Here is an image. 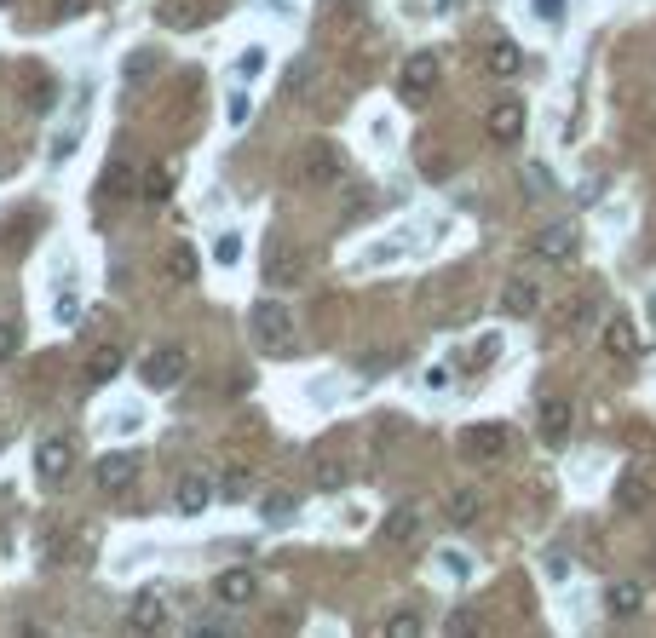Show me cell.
I'll return each instance as SVG.
<instances>
[{
  "label": "cell",
  "mask_w": 656,
  "mask_h": 638,
  "mask_svg": "<svg viewBox=\"0 0 656 638\" xmlns=\"http://www.w3.org/2000/svg\"><path fill=\"white\" fill-rule=\"evenodd\" d=\"M75 12H87V0H58L52 6V18H75Z\"/></svg>",
  "instance_id": "42"
},
{
  "label": "cell",
  "mask_w": 656,
  "mask_h": 638,
  "mask_svg": "<svg viewBox=\"0 0 656 638\" xmlns=\"http://www.w3.org/2000/svg\"><path fill=\"white\" fill-rule=\"evenodd\" d=\"M501 311H507V317H536L541 311V288L530 282V276H513V282L501 288Z\"/></svg>",
  "instance_id": "14"
},
{
  "label": "cell",
  "mask_w": 656,
  "mask_h": 638,
  "mask_svg": "<svg viewBox=\"0 0 656 638\" xmlns=\"http://www.w3.org/2000/svg\"><path fill=\"white\" fill-rule=\"evenodd\" d=\"M213 259H219V265H236V259H242V236H219Z\"/></svg>",
  "instance_id": "33"
},
{
  "label": "cell",
  "mask_w": 656,
  "mask_h": 638,
  "mask_svg": "<svg viewBox=\"0 0 656 638\" xmlns=\"http://www.w3.org/2000/svg\"><path fill=\"white\" fill-rule=\"evenodd\" d=\"M484 64H490V75L513 81L518 69H524V52H518V46L507 41V35H501V41H490V46H484Z\"/></svg>",
  "instance_id": "22"
},
{
  "label": "cell",
  "mask_w": 656,
  "mask_h": 638,
  "mask_svg": "<svg viewBox=\"0 0 656 638\" xmlns=\"http://www.w3.org/2000/svg\"><path fill=\"white\" fill-rule=\"evenodd\" d=\"M380 535H386L392 547H409V541L421 535V512H415V506H392L386 524H380Z\"/></svg>",
  "instance_id": "19"
},
{
  "label": "cell",
  "mask_w": 656,
  "mask_h": 638,
  "mask_svg": "<svg viewBox=\"0 0 656 638\" xmlns=\"http://www.w3.org/2000/svg\"><path fill=\"white\" fill-rule=\"evenodd\" d=\"M0 6H12V0H0Z\"/></svg>",
  "instance_id": "43"
},
{
  "label": "cell",
  "mask_w": 656,
  "mask_h": 638,
  "mask_svg": "<svg viewBox=\"0 0 656 638\" xmlns=\"http://www.w3.org/2000/svg\"><path fill=\"white\" fill-rule=\"evenodd\" d=\"M536 420H541V437H547V443L559 449L564 437H570V426H576V409H570L564 397H547V403L536 409Z\"/></svg>",
  "instance_id": "13"
},
{
  "label": "cell",
  "mask_w": 656,
  "mask_h": 638,
  "mask_svg": "<svg viewBox=\"0 0 656 638\" xmlns=\"http://www.w3.org/2000/svg\"><path fill=\"white\" fill-rule=\"evenodd\" d=\"M495 357H501V334H484V340L472 345V363H478V368L495 363Z\"/></svg>",
  "instance_id": "31"
},
{
  "label": "cell",
  "mask_w": 656,
  "mask_h": 638,
  "mask_svg": "<svg viewBox=\"0 0 656 638\" xmlns=\"http://www.w3.org/2000/svg\"><path fill=\"white\" fill-rule=\"evenodd\" d=\"M438 564H444L455 581H467V575H472V558H467V552H438Z\"/></svg>",
  "instance_id": "32"
},
{
  "label": "cell",
  "mask_w": 656,
  "mask_h": 638,
  "mask_svg": "<svg viewBox=\"0 0 656 638\" xmlns=\"http://www.w3.org/2000/svg\"><path fill=\"white\" fill-rule=\"evenodd\" d=\"M12 357H18V328L0 322V363H12Z\"/></svg>",
  "instance_id": "36"
},
{
  "label": "cell",
  "mask_w": 656,
  "mask_h": 638,
  "mask_svg": "<svg viewBox=\"0 0 656 638\" xmlns=\"http://www.w3.org/2000/svg\"><path fill=\"white\" fill-rule=\"evenodd\" d=\"M415 633H421V621L415 616H392L386 621V638H415Z\"/></svg>",
  "instance_id": "35"
},
{
  "label": "cell",
  "mask_w": 656,
  "mask_h": 638,
  "mask_svg": "<svg viewBox=\"0 0 656 638\" xmlns=\"http://www.w3.org/2000/svg\"><path fill=\"white\" fill-rule=\"evenodd\" d=\"M52 311H58V322H75V317H81V299H75V294H58V305H52Z\"/></svg>",
  "instance_id": "39"
},
{
  "label": "cell",
  "mask_w": 656,
  "mask_h": 638,
  "mask_svg": "<svg viewBox=\"0 0 656 638\" xmlns=\"http://www.w3.org/2000/svg\"><path fill=\"white\" fill-rule=\"evenodd\" d=\"M478 512H484V501H478L472 489H455V495H449V501H444V518H449V524H455V529L478 524Z\"/></svg>",
  "instance_id": "26"
},
{
  "label": "cell",
  "mask_w": 656,
  "mask_h": 638,
  "mask_svg": "<svg viewBox=\"0 0 656 638\" xmlns=\"http://www.w3.org/2000/svg\"><path fill=\"white\" fill-rule=\"evenodd\" d=\"M259 282H265V288H277V294L300 288V282H305V253L294 248L288 236H271L265 253H259Z\"/></svg>",
  "instance_id": "1"
},
{
  "label": "cell",
  "mask_w": 656,
  "mask_h": 638,
  "mask_svg": "<svg viewBox=\"0 0 656 638\" xmlns=\"http://www.w3.org/2000/svg\"><path fill=\"white\" fill-rule=\"evenodd\" d=\"M242 75H259V69H265V46H248V52H242Z\"/></svg>",
  "instance_id": "38"
},
{
  "label": "cell",
  "mask_w": 656,
  "mask_h": 638,
  "mask_svg": "<svg viewBox=\"0 0 656 638\" xmlns=\"http://www.w3.org/2000/svg\"><path fill=\"white\" fill-rule=\"evenodd\" d=\"M156 69H162V58H156L150 46H139V52L127 58V69H121V87H144V81H150Z\"/></svg>",
  "instance_id": "28"
},
{
  "label": "cell",
  "mask_w": 656,
  "mask_h": 638,
  "mask_svg": "<svg viewBox=\"0 0 656 638\" xmlns=\"http://www.w3.org/2000/svg\"><path fill=\"white\" fill-rule=\"evenodd\" d=\"M213 598L225 604V610H242V604H254L259 598V575L248 564H231V570L213 575Z\"/></svg>",
  "instance_id": "7"
},
{
  "label": "cell",
  "mask_w": 656,
  "mask_h": 638,
  "mask_svg": "<svg viewBox=\"0 0 656 638\" xmlns=\"http://www.w3.org/2000/svg\"><path fill=\"white\" fill-rule=\"evenodd\" d=\"M248 328H254V340L265 345V351H288V345H294V311H288L282 299H254Z\"/></svg>",
  "instance_id": "2"
},
{
  "label": "cell",
  "mask_w": 656,
  "mask_h": 638,
  "mask_svg": "<svg viewBox=\"0 0 656 638\" xmlns=\"http://www.w3.org/2000/svg\"><path fill=\"white\" fill-rule=\"evenodd\" d=\"M116 374H121V345H98L93 357H87V380H93V386H110Z\"/></svg>",
  "instance_id": "25"
},
{
  "label": "cell",
  "mask_w": 656,
  "mask_h": 638,
  "mask_svg": "<svg viewBox=\"0 0 656 638\" xmlns=\"http://www.w3.org/2000/svg\"><path fill=\"white\" fill-rule=\"evenodd\" d=\"M616 506H622V512H651L656 506L651 478H645V472H628V478L616 483Z\"/></svg>",
  "instance_id": "16"
},
{
  "label": "cell",
  "mask_w": 656,
  "mask_h": 638,
  "mask_svg": "<svg viewBox=\"0 0 656 638\" xmlns=\"http://www.w3.org/2000/svg\"><path fill=\"white\" fill-rule=\"evenodd\" d=\"M167 196H173V167L167 161H150L139 173V202L144 207H167Z\"/></svg>",
  "instance_id": "15"
},
{
  "label": "cell",
  "mask_w": 656,
  "mask_h": 638,
  "mask_svg": "<svg viewBox=\"0 0 656 638\" xmlns=\"http://www.w3.org/2000/svg\"><path fill=\"white\" fill-rule=\"evenodd\" d=\"M156 23H162V29H179V35H185V29H202V0H162V6H156Z\"/></svg>",
  "instance_id": "18"
},
{
  "label": "cell",
  "mask_w": 656,
  "mask_h": 638,
  "mask_svg": "<svg viewBox=\"0 0 656 638\" xmlns=\"http://www.w3.org/2000/svg\"><path fill=\"white\" fill-rule=\"evenodd\" d=\"M248 115H254V98H248V92H231V98H225V121H231V127H248Z\"/></svg>",
  "instance_id": "30"
},
{
  "label": "cell",
  "mask_w": 656,
  "mask_h": 638,
  "mask_svg": "<svg viewBox=\"0 0 656 638\" xmlns=\"http://www.w3.org/2000/svg\"><path fill=\"white\" fill-rule=\"evenodd\" d=\"M213 495H219V489H213L208 472H185L179 489H173V506H179V518H196V512H208L213 506Z\"/></svg>",
  "instance_id": "10"
},
{
  "label": "cell",
  "mask_w": 656,
  "mask_h": 638,
  "mask_svg": "<svg viewBox=\"0 0 656 638\" xmlns=\"http://www.w3.org/2000/svg\"><path fill=\"white\" fill-rule=\"evenodd\" d=\"M340 179V150L334 144H311L305 156V184H334Z\"/></svg>",
  "instance_id": "21"
},
{
  "label": "cell",
  "mask_w": 656,
  "mask_h": 638,
  "mask_svg": "<svg viewBox=\"0 0 656 638\" xmlns=\"http://www.w3.org/2000/svg\"><path fill=\"white\" fill-rule=\"evenodd\" d=\"M294 512H300V501H294L288 489H265V495H259V518H265V524H294Z\"/></svg>",
  "instance_id": "23"
},
{
  "label": "cell",
  "mask_w": 656,
  "mask_h": 638,
  "mask_svg": "<svg viewBox=\"0 0 656 638\" xmlns=\"http://www.w3.org/2000/svg\"><path fill=\"white\" fill-rule=\"evenodd\" d=\"M70 466H75V443L70 437H41L35 443V472L47 483H64L70 478Z\"/></svg>",
  "instance_id": "8"
},
{
  "label": "cell",
  "mask_w": 656,
  "mask_h": 638,
  "mask_svg": "<svg viewBox=\"0 0 656 638\" xmlns=\"http://www.w3.org/2000/svg\"><path fill=\"white\" fill-rule=\"evenodd\" d=\"M75 150V133H58V144H52V161H70Z\"/></svg>",
  "instance_id": "40"
},
{
  "label": "cell",
  "mask_w": 656,
  "mask_h": 638,
  "mask_svg": "<svg viewBox=\"0 0 656 638\" xmlns=\"http://www.w3.org/2000/svg\"><path fill=\"white\" fill-rule=\"evenodd\" d=\"M185 374H190V351L185 345H156V351L139 363V380L150 391H179L185 386Z\"/></svg>",
  "instance_id": "3"
},
{
  "label": "cell",
  "mask_w": 656,
  "mask_h": 638,
  "mask_svg": "<svg viewBox=\"0 0 656 638\" xmlns=\"http://www.w3.org/2000/svg\"><path fill=\"white\" fill-rule=\"evenodd\" d=\"M490 138L495 144H518L524 138V104L518 98H495L490 104Z\"/></svg>",
  "instance_id": "11"
},
{
  "label": "cell",
  "mask_w": 656,
  "mask_h": 638,
  "mask_svg": "<svg viewBox=\"0 0 656 638\" xmlns=\"http://www.w3.org/2000/svg\"><path fill=\"white\" fill-rule=\"evenodd\" d=\"M438 92V58L432 52H409L398 64V98L403 104H426Z\"/></svg>",
  "instance_id": "5"
},
{
  "label": "cell",
  "mask_w": 656,
  "mask_h": 638,
  "mask_svg": "<svg viewBox=\"0 0 656 638\" xmlns=\"http://www.w3.org/2000/svg\"><path fill=\"white\" fill-rule=\"evenodd\" d=\"M196 271H202L196 248H190V242H167V282H173V288H190Z\"/></svg>",
  "instance_id": "17"
},
{
  "label": "cell",
  "mask_w": 656,
  "mask_h": 638,
  "mask_svg": "<svg viewBox=\"0 0 656 638\" xmlns=\"http://www.w3.org/2000/svg\"><path fill=\"white\" fill-rule=\"evenodd\" d=\"M127 633H167V598L156 587H144L127 610Z\"/></svg>",
  "instance_id": "9"
},
{
  "label": "cell",
  "mask_w": 656,
  "mask_h": 638,
  "mask_svg": "<svg viewBox=\"0 0 656 638\" xmlns=\"http://www.w3.org/2000/svg\"><path fill=\"white\" fill-rule=\"evenodd\" d=\"M507 449H513V437H507V426H501V420H478V426H467V432H461V455H467L472 466L507 460Z\"/></svg>",
  "instance_id": "4"
},
{
  "label": "cell",
  "mask_w": 656,
  "mask_h": 638,
  "mask_svg": "<svg viewBox=\"0 0 656 638\" xmlns=\"http://www.w3.org/2000/svg\"><path fill=\"white\" fill-rule=\"evenodd\" d=\"M530 6L541 12V23H553V29L564 23V0H530Z\"/></svg>",
  "instance_id": "37"
},
{
  "label": "cell",
  "mask_w": 656,
  "mask_h": 638,
  "mask_svg": "<svg viewBox=\"0 0 656 638\" xmlns=\"http://www.w3.org/2000/svg\"><path fill=\"white\" fill-rule=\"evenodd\" d=\"M530 253L547 259V265H570V259L582 253V230H576V225H547V230L530 236Z\"/></svg>",
  "instance_id": "6"
},
{
  "label": "cell",
  "mask_w": 656,
  "mask_h": 638,
  "mask_svg": "<svg viewBox=\"0 0 656 638\" xmlns=\"http://www.w3.org/2000/svg\"><path fill=\"white\" fill-rule=\"evenodd\" d=\"M605 610L610 616H639V610H645V587H639V581H610Z\"/></svg>",
  "instance_id": "20"
},
{
  "label": "cell",
  "mask_w": 656,
  "mask_h": 638,
  "mask_svg": "<svg viewBox=\"0 0 656 638\" xmlns=\"http://www.w3.org/2000/svg\"><path fill=\"white\" fill-rule=\"evenodd\" d=\"M93 478L104 495H121V489H133V478H139V455H104Z\"/></svg>",
  "instance_id": "12"
},
{
  "label": "cell",
  "mask_w": 656,
  "mask_h": 638,
  "mask_svg": "<svg viewBox=\"0 0 656 638\" xmlns=\"http://www.w3.org/2000/svg\"><path fill=\"white\" fill-rule=\"evenodd\" d=\"M605 351L610 357H633V351H639V328H633L628 317H610L605 322Z\"/></svg>",
  "instance_id": "24"
},
{
  "label": "cell",
  "mask_w": 656,
  "mask_h": 638,
  "mask_svg": "<svg viewBox=\"0 0 656 638\" xmlns=\"http://www.w3.org/2000/svg\"><path fill=\"white\" fill-rule=\"evenodd\" d=\"M317 483H323V489H340V483H346V466H340V460H323V466H317Z\"/></svg>",
  "instance_id": "34"
},
{
  "label": "cell",
  "mask_w": 656,
  "mask_h": 638,
  "mask_svg": "<svg viewBox=\"0 0 656 638\" xmlns=\"http://www.w3.org/2000/svg\"><path fill=\"white\" fill-rule=\"evenodd\" d=\"M24 98H29V110H35V115H47V110H52V98H58V87H52L47 75H35V81L24 87Z\"/></svg>",
  "instance_id": "29"
},
{
  "label": "cell",
  "mask_w": 656,
  "mask_h": 638,
  "mask_svg": "<svg viewBox=\"0 0 656 638\" xmlns=\"http://www.w3.org/2000/svg\"><path fill=\"white\" fill-rule=\"evenodd\" d=\"M213 489H219V501H248L254 495V472L248 466H225V478L213 483Z\"/></svg>",
  "instance_id": "27"
},
{
  "label": "cell",
  "mask_w": 656,
  "mask_h": 638,
  "mask_svg": "<svg viewBox=\"0 0 656 638\" xmlns=\"http://www.w3.org/2000/svg\"><path fill=\"white\" fill-rule=\"evenodd\" d=\"M547 575H553V581H564V575H570V558H564V552H553V558H547Z\"/></svg>",
  "instance_id": "41"
}]
</instances>
